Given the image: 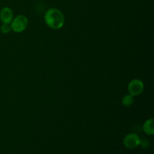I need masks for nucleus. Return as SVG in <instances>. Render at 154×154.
<instances>
[{"label":"nucleus","mask_w":154,"mask_h":154,"mask_svg":"<svg viewBox=\"0 0 154 154\" xmlns=\"http://www.w3.org/2000/svg\"><path fill=\"white\" fill-rule=\"evenodd\" d=\"M13 11L8 7L3 8L0 11V20L2 23L10 24L13 20Z\"/></svg>","instance_id":"obj_5"},{"label":"nucleus","mask_w":154,"mask_h":154,"mask_svg":"<svg viewBox=\"0 0 154 154\" xmlns=\"http://www.w3.org/2000/svg\"><path fill=\"white\" fill-rule=\"evenodd\" d=\"M144 86L139 79H134L128 85V91L132 96H138L142 93Z\"/></svg>","instance_id":"obj_3"},{"label":"nucleus","mask_w":154,"mask_h":154,"mask_svg":"<svg viewBox=\"0 0 154 154\" xmlns=\"http://www.w3.org/2000/svg\"><path fill=\"white\" fill-rule=\"evenodd\" d=\"M134 102V98L132 95L128 94L123 96V99H122V104L124 105L125 107H129L133 104Z\"/></svg>","instance_id":"obj_7"},{"label":"nucleus","mask_w":154,"mask_h":154,"mask_svg":"<svg viewBox=\"0 0 154 154\" xmlns=\"http://www.w3.org/2000/svg\"><path fill=\"white\" fill-rule=\"evenodd\" d=\"M141 138L135 133H130L126 135L123 140L125 147L128 149H135L140 145Z\"/></svg>","instance_id":"obj_4"},{"label":"nucleus","mask_w":154,"mask_h":154,"mask_svg":"<svg viewBox=\"0 0 154 154\" xmlns=\"http://www.w3.org/2000/svg\"><path fill=\"white\" fill-rule=\"evenodd\" d=\"M0 30H1V32L3 34H8V33H9L11 32V28L10 24L3 23L2 25L1 28H0Z\"/></svg>","instance_id":"obj_8"},{"label":"nucleus","mask_w":154,"mask_h":154,"mask_svg":"<svg viewBox=\"0 0 154 154\" xmlns=\"http://www.w3.org/2000/svg\"><path fill=\"white\" fill-rule=\"evenodd\" d=\"M28 18L23 14L17 16L11 23V28L15 32H22L28 26Z\"/></svg>","instance_id":"obj_2"},{"label":"nucleus","mask_w":154,"mask_h":154,"mask_svg":"<svg viewBox=\"0 0 154 154\" xmlns=\"http://www.w3.org/2000/svg\"><path fill=\"white\" fill-rule=\"evenodd\" d=\"M154 121L153 118L146 120L143 126V130L147 135H153L154 134Z\"/></svg>","instance_id":"obj_6"},{"label":"nucleus","mask_w":154,"mask_h":154,"mask_svg":"<svg viewBox=\"0 0 154 154\" xmlns=\"http://www.w3.org/2000/svg\"><path fill=\"white\" fill-rule=\"evenodd\" d=\"M45 22L48 27L53 29H59L63 26L65 17L63 12L57 8H50L45 13Z\"/></svg>","instance_id":"obj_1"}]
</instances>
